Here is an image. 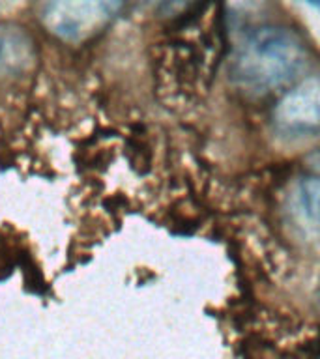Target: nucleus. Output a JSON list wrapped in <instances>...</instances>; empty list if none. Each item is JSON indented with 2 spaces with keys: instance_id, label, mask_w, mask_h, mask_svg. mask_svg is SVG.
I'll use <instances>...</instances> for the list:
<instances>
[{
  "instance_id": "2",
  "label": "nucleus",
  "mask_w": 320,
  "mask_h": 359,
  "mask_svg": "<svg viewBox=\"0 0 320 359\" xmlns=\"http://www.w3.org/2000/svg\"><path fill=\"white\" fill-rule=\"evenodd\" d=\"M124 0H39V19L66 43H83L105 30Z\"/></svg>"
},
{
  "instance_id": "3",
  "label": "nucleus",
  "mask_w": 320,
  "mask_h": 359,
  "mask_svg": "<svg viewBox=\"0 0 320 359\" xmlns=\"http://www.w3.org/2000/svg\"><path fill=\"white\" fill-rule=\"evenodd\" d=\"M277 133L300 139L320 133V75L303 79L286 92L272 114Z\"/></svg>"
},
{
  "instance_id": "6",
  "label": "nucleus",
  "mask_w": 320,
  "mask_h": 359,
  "mask_svg": "<svg viewBox=\"0 0 320 359\" xmlns=\"http://www.w3.org/2000/svg\"><path fill=\"white\" fill-rule=\"evenodd\" d=\"M303 2H307L309 6H313L316 10H320V0H303Z\"/></svg>"
},
{
  "instance_id": "1",
  "label": "nucleus",
  "mask_w": 320,
  "mask_h": 359,
  "mask_svg": "<svg viewBox=\"0 0 320 359\" xmlns=\"http://www.w3.org/2000/svg\"><path fill=\"white\" fill-rule=\"evenodd\" d=\"M305 62V43L286 27L253 30L232 60V79L240 88L266 94L291 83Z\"/></svg>"
},
{
  "instance_id": "5",
  "label": "nucleus",
  "mask_w": 320,
  "mask_h": 359,
  "mask_svg": "<svg viewBox=\"0 0 320 359\" xmlns=\"http://www.w3.org/2000/svg\"><path fill=\"white\" fill-rule=\"evenodd\" d=\"M196 2H202V0H154L157 10L163 13H180L191 6H195Z\"/></svg>"
},
{
  "instance_id": "4",
  "label": "nucleus",
  "mask_w": 320,
  "mask_h": 359,
  "mask_svg": "<svg viewBox=\"0 0 320 359\" xmlns=\"http://www.w3.org/2000/svg\"><path fill=\"white\" fill-rule=\"evenodd\" d=\"M298 198L303 213L320 224V151L307 157V161L303 163L298 182Z\"/></svg>"
}]
</instances>
